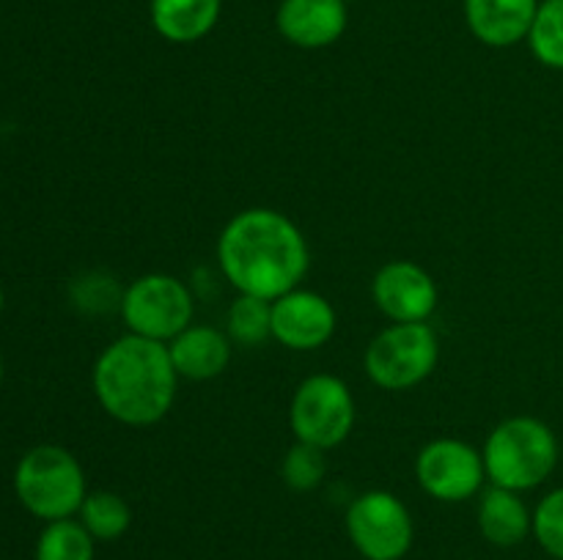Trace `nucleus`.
<instances>
[{"mask_svg":"<svg viewBox=\"0 0 563 560\" xmlns=\"http://www.w3.org/2000/svg\"><path fill=\"white\" fill-rule=\"evenodd\" d=\"M218 264L236 294L278 300L297 289L311 267L306 234L289 214L253 206L236 212L218 236Z\"/></svg>","mask_w":563,"mask_h":560,"instance_id":"nucleus-1","label":"nucleus"},{"mask_svg":"<svg viewBox=\"0 0 563 560\" xmlns=\"http://www.w3.org/2000/svg\"><path fill=\"white\" fill-rule=\"evenodd\" d=\"M93 395L113 421L146 428L174 410L179 373L170 360L168 344L121 335L102 349L91 371Z\"/></svg>","mask_w":563,"mask_h":560,"instance_id":"nucleus-2","label":"nucleus"},{"mask_svg":"<svg viewBox=\"0 0 563 560\" xmlns=\"http://www.w3.org/2000/svg\"><path fill=\"white\" fill-rule=\"evenodd\" d=\"M484 470L493 486L531 492L542 486L559 467V437L533 415H515L489 432L482 448Z\"/></svg>","mask_w":563,"mask_h":560,"instance_id":"nucleus-3","label":"nucleus"},{"mask_svg":"<svg viewBox=\"0 0 563 560\" xmlns=\"http://www.w3.org/2000/svg\"><path fill=\"white\" fill-rule=\"evenodd\" d=\"M14 492L22 508L36 519H71L88 494L86 470L71 450L36 445L16 461Z\"/></svg>","mask_w":563,"mask_h":560,"instance_id":"nucleus-4","label":"nucleus"},{"mask_svg":"<svg viewBox=\"0 0 563 560\" xmlns=\"http://www.w3.org/2000/svg\"><path fill=\"white\" fill-rule=\"evenodd\" d=\"M126 333L170 344L196 316L192 291L176 275L148 272L132 280L119 296Z\"/></svg>","mask_w":563,"mask_h":560,"instance_id":"nucleus-5","label":"nucleus"},{"mask_svg":"<svg viewBox=\"0 0 563 560\" xmlns=\"http://www.w3.org/2000/svg\"><path fill=\"white\" fill-rule=\"evenodd\" d=\"M438 360L440 338L427 322L390 324L366 346L363 368L377 388L410 390L432 377Z\"/></svg>","mask_w":563,"mask_h":560,"instance_id":"nucleus-6","label":"nucleus"},{"mask_svg":"<svg viewBox=\"0 0 563 560\" xmlns=\"http://www.w3.org/2000/svg\"><path fill=\"white\" fill-rule=\"evenodd\" d=\"M355 395L335 373H311L297 384L289 404V426L297 443L333 450L355 428Z\"/></svg>","mask_w":563,"mask_h":560,"instance_id":"nucleus-7","label":"nucleus"},{"mask_svg":"<svg viewBox=\"0 0 563 560\" xmlns=\"http://www.w3.org/2000/svg\"><path fill=\"white\" fill-rule=\"evenodd\" d=\"M346 536L366 560H401L416 541V522L405 500L385 489L357 494L346 508Z\"/></svg>","mask_w":563,"mask_h":560,"instance_id":"nucleus-8","label":"nucleus"},{"mask_svg":"<svg viewBox=\"0 0 563 560\" xmlns=\"http://www.w3.org/2000/svg\"><path fill=\"white\" fill-rule=\"evenodd\" d=\"M416 481L440 503H465L487 483L482 450L456 437L432 439L416 456Z\"/></svg>","mask_w":563,"mask_h":560,"instance_id":"nucleus-9","label":"nucleus"},{"mask_svg":"<svg viewBox=\"0 0 563 560\" xmlns=\"http://www.w3.org/2000/svg\"><path fill=\"white\" fill-rule=\"evenodd\" d=\"M372 300L394 324L429 322L438 311L440 291L432 275L416 261H388L372 280Z\"/></svg>","mask_w":563,"mask_h":560,"instance_id":"nucleus-10","label":"nucleus"},{"mask_svg":"<svg viewBox=\"0 0 563 560\" xmlns=\"http://www.w3.org/2000/svg\"><path fill=\"white\" fill-rule=\"evenodd\" d=\"M339 316L333 302L311 289L286 291L273 300V338L291 351H317L335 335Z\"/></svg>","mask_w":563,"mask_h":560,"instance_id":"nucleus-11","label":"nucleus"},{"mask_svg":"<svg viewBox=\"0 0 563 560\" xmlns=\"http://www.w3.org/2000/svg\"><path fill=\"white\" fill-rule=\"evenodd\" d=\"M350 25L346 0H280L275 27L300 49H324L339 42Z\"/></svg>","mask_w":563,"mask_h":560,"instance_id":"nucleus-12","label":"nucleus"},{"mask_svg":"<svg viewBox=\"0 0 563 560\" xmlns=\"http://www.w3.org/2000/svg\"><path fill=\"white\" fill-rule=\"evenodd\" d=\"M539 0H465L467 31L495 49L528 42Z\"/></svg>","mask_w":563,"mask_h":560,"instance_id":"nucleus-13","label":"nucleus"},{"mask_svg":"<svg viewBox=\"0 0 563 560\" xmlns=\"http://www.w3.org/2000/svg\"><path fill=\"white\" fill-rule=\"evenodd\" d=\"M231 349H234V344L225 335V329L196 322L181 329L168 344L176 373H179V379H190V382H209V379L220 377L229 368Z\"/></svg>","mask_w":563,"mask_h":560,"instance_id":"nucleus-14","label":"nucleus"},{"mask_svg":"<svg viewBox=\"0 0 563 560\" xmlns=\"http://www.w3.org/2000/svg\"><path fill=\"white\" fill-rule=\"evenodd\" d=\"M478 530L493 547H517L533 536V511L520 492L489 483L478 500Z\"/></svg>","mask_w":563,"mask_h":560,"instance_id":"nucleus-15","label":"nucleus"},{"mask_svg":"<svg viewBox=\"0 0 563 560\" xmlns=\"http://www.w3.org/2000/svg\"><path fill=\"white\" fill-rule=\"evenodd\" d=\"M223 0H148L152 27L170 44H196L218 27Z\"/></svg>","mask_w":563,"mask_h":560,"instance_id":"nucleus-16","label":"nucleus"},{"mask_svg":"<svg viewBox=\"0 0 563 560\" xmlns=\"http://www.w3.org/2000/svg\"><path fill=\"white\" fill-rule=\"evenodd\" d=\"M225 335L234 346H262L273 338V302L262 296L236 294L225 313Z\"/></svg>","mask_w":563,"mask_h":560,"instance_id":"nucleus-17","label":"nucleus"},{"mask_svg":"<svg viewBox=\"0 0 563 560\" xmlns=\"http://www.w3.org/2000/svg\"><path fill=\"white\" fill-rule=\"evenodd\" d=\"M77 519L97 541H115L124 536L132 525V508L121 494L115 492H88L82 500Z\"/></svg>","mask_w":563,"mask_h":560,"instance_id":"nucleus-18","label":"nucleus"},{"mask_svg":"<svg viewBox=\"0 0 563 560\" xmlns=\"http://www.w3.org/2000/svg\"><path fill=\"white\" fill-rule=\"evenodd\" d=\"M93 555L97 538L75 516L47 522L36 538V560H93Z\"/></svg>","mask_w":563,"mask_h":560,"instance_id":"nucleus-19","label":"nucleus"},{"mask_svg":"<svg viewBox=\"0 0 563 560\" xmlns=\"http://www.w3.org/2000/svg\"><path fill=\"white\" fill-rule=\"evenodd\" d=\"M528 47L548 69H563V0H539Z\"/></svg>","mask_w":563,"mask_h":560,"instance_id":"nucleus-20","label":"nucleus"},{"mask_svg":"<svg viewBox=\"0 0 563 560\" xmlns=\"http://www.w3.org/2000/svg\"><path fill=\"white\" fill-rule=\"evenodd\" d=\"M328 475V450L308 443H295L280 461V478L295 492H313Z\"/></svg>","mask_w":563,"mask_h":560,"instance_id":"nucleus-21","label":"nucleus"},{"mask_svg":"<svg viewBox=\"0 0 563 560\" xmlns=\"http://www.w3.org/2000/svg\"><path fill=\"white\" fill-rule=\"evenodd\" d=\"M533 538L550 558L563 560V486L544 494L533 508Z\"/></svg>","mask_w":563,"mask_h":560,"instance_id":"nucleus-22","label":"nucleus"},{"mask_svg":"<svg viewBox=\"0 0 563 560\" xmlns=\"http://www.w3.org/2000/svg\"><path fill=\"white\" fill-rule=\"evenodd\" d=\"M3 305H5V294H3V285H0V313H3Z\"/></svg>","mask_w":563,"mask_h":560,"instance_id":"nucleus-23","label":"nucleus"},{"mask_svg":"<svg viewBox=\"0 0 563 560\" xmlns=\"http://www.w3.org/2000/svg\"><path fill=\"white\" fill-rule=\"evenodd\" d=\"M0 382H3V357H0Z\"/></svg>","mask_w":563,"mask_h":560,"instance_id":"nucleus-24","label":"nucleus"}]
</instances>
